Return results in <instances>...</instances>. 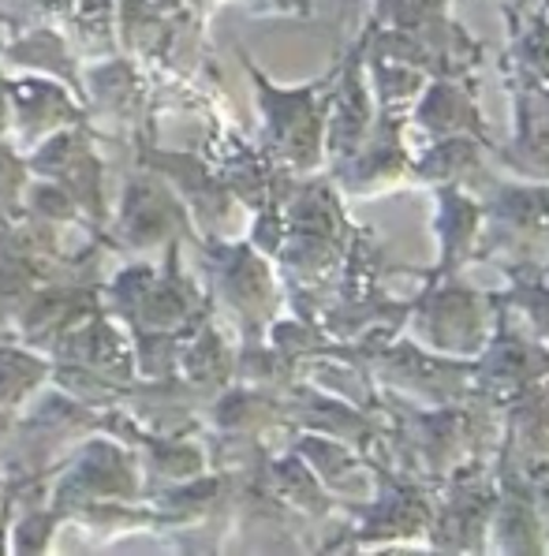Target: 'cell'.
Wrapping results in <instances>:
<instances>
[{
    "label": "cell",
    "mask_w": 549,
    "mask_h": 556,
    "mask_svg": "<svg viewBox=\"0 0 549 556\" xmlns=\"http://www.w3.org/2000/svg\"><path fill=\"white\" fill-rule=\"evenodd\" d=\"M501 161L538 184H549V101L535 87L516 90V139Z\"/></svg>",
    "instance_id": "obj_4"
},
{
    "label": "cell",
    "mask_w": 549,
    "mask_h": 556,
    "mask_svg": "<svg viewBox=\"0 0 549 556\" xmlns=\"http://www.w3.org/2000/svg\"><path fill=\"white\" fill-rule=\"evenodd\" d=\"M475 254H504L520 265L549 258V184H494L483 205Z\"/></svg>",
    "instance_id": "obj_2"
},
{
    "label": "cell",
    "mask_w": 549,
    "mask_h": 556,
    "mask_svg": "<svg viewBox=\"0 0 549 556\" xmlns=\"http://www.w3.org/2000/svg\"><path fill=\"white\" fill-rule=\"evenodd\" d=\"M415 124L423 127L434 142L452 139V135H475V139H483V131H486L475 101L449 79L426 87V98L419 101V109H415Z\"/></svg>",
    "instance_id": "obj_5"
},
{
    "label": "cell",
    "mask_w": 549,
    "mask_h": 556,
    "mask_svg": "<svg viewBox=\"0 0 549 556\" xmlns=\"http://www.w3.org/2000/svg\"><path fill=\"white\" fill-rule=\"evenodd\" d=\"M434 232L441 239V265L434 273H457L478 251V232H483V205L475 202V191L441 184Z\"/></svg>",
    "instance_id": "obj_3"
},
{
    "label": "cell",
    "mask_w": 549,
    "mask_h": 556,
    "mask_svg": "<svg viewBox=\"0 0 549 556\" xmlns=\"http://www.w3.org/2000/svg\"><path fill=\"white\" fill-rule=\"evenodd\" d=\"M542 273H549V262H546V265H542Z\"/></svg>",
    "instance_id": "obj_7"
},
{
    "label": "cell",
    "mask_w": 549,
    "mask_h": 556,
    "mask_svg": "<svg viewBox=\"0 0 549 556\" xmlns=\"http://www.w3.org/2000/svg\"><path fill=\"white\" fill-rule=\"evenodd\" d=\"M457 273H431V285L411 303L415 337L434 355H478L497 325V299L457 285Z\"/></svg>",
    "instance_id": "obj_1"
},
{
    "label": "cell",
    "mask_w": 549,
    "mask_h": 556,
    "mask_svg": "<svg viewBox=\"0 0 549 556\" xmlns=\"http://www.w3.org/2000/svg\"><path fill=\"white\" fill-rule=\"evenodd\" d=\"M512 56L520 64L523 87H549V15H512Z\"/></svg>",
    "instance_id": "obj_6"
}]
</instances>
